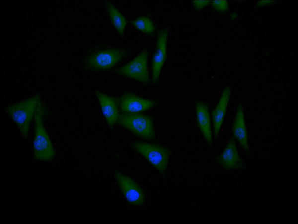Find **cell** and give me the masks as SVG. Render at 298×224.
Returning <instances> with one entry per match:
<instances>
[{"label": "cell", "instance_id": "obj_1", "mask_svg": "<svg viewBox=\"0 0 298 224\" xmlns=\"http://www.w3.org/2000/svg\"><path fill=\"white\" fill-rule=\"evenodd\" d=\"M127 53L126 49L120 47L94 48L83 59L82 67L91 72L107 71L116 66Z\"/></svg>", "mask_w": 298, "mask_h": 224}, {"label": "cell", "instance_id": "obj_2", "mask_svg": "<svg viewBox=\"0 0 298 224\" xmlns=\"http://www.w3.org/2000/svg\"><path fill=\"white\" fill-rule=\"evenodd\" d=\"M40 103V96L36 95L12 104L6 109L24 138L28 136L31 122Z\"/></svg>", "mask_w": 298, "mask_h": 224}, {"label": "cell", "instance_id": "obj_3", "mask_svg": "<svg viewBox=\"0 0 298 224\" xmlns=\"http://www.w3.org/2000/svg\"><path fill=\"white\" fill-rule=\"evenodd\" d=\"M43 112L40 103L34 116V156L38 160L50 161L55 156V150L43 124Z\"/></svg>", "mask_w": 298, "mask_h": 224}, {"label": "cell", "instance_id": "obj_4", "mask_svg": "<svg viewBox=\"0 0 298 224\" xmlns=\"http://www.w3.org/2000/svg\"><path fill=\"white\" fill-rule=\"evenodd\" d=\"M132 147L142 155L162 175L166 174L170 151L166 147L155 143L134 141Z\"/></svg>", "mask_w": 298, "mask_h": 224}, {"label": "cell", "instance_id": "obj_5", "mask_svg": "<svg viewBox=\"0 0 298 224\" xmlns=\"http://www.w3.org/2000/svg\"><path fill=\"white\" fill-rule=\"evenodd\" d=\"M138 137L144 139L155 138L151 117L140 113H121L117 122Z\"/></svg>", "mask_w": 298, "mask_h": 224}, {"label": "cell", "instance_id": "obj_6", "mask_svg": "<svg viewBox=\"0 0 298 224\" xmlns=\"http://www.w3.org/2000/svg\"><path fill=\"white\" fill-rule=\"evenodd\" d=\"M148 51L142 50L130 62L115 70L120 76L133 79L140 83L148 84L150 81L148 66Z\"/></svg>", "mask_w": 298, "mask_h": 224}, {"label": "cell", "instance_id": "obj_7", "mask_svg": "<svg viewBox=\"0 0 298 224\" xmlns=\"http://www.w3.org/2000/svg\"><path fill=\"white\" fill-rule=\"evenodd\" d=\"M114 176L122 192L130 204L139 206L145 203V194L136 182L117 170L114 172Z\"/></svg>", "mask_w": 298, "mask_h": 224}, {"label": "cell", "instance_id": "obj_8", "mask_svg": "<svg viewBox=\"0 0 298 224\" xmlns=\"http://www.w3.org/2000/svg\"><path fill=\"white\" fill-rule=\"evenodd\" d=\"M117 100L122 113H140L154 107L156 104L152 100L141 97L131 92L124 93Z\"/></svg>", "mask_w": 298, "mask_h": 224}, {"label": "cell", "instance_id": "obj_9", "mask_svg": "<svg viewBox=\"0 0 298 224\" xmlns=\"http://www.w3.org/2000/svg\"><path fill=\"white\" fill-rule=\"evenodd\" d=\"M167 36V28H163L159 31L151 64L152 80L154 84L158 83L162 67L166 60Z\"/></svg>", "mask_w": 298, "mask_h": 224}, {"label": "cell", "instance_id": "obj_10", "mask_svg": "<svg viewBox=\"0 0 298 224\" xmlns=\"http://www.w3.org/2000/svg\"><path fill=\"white\" fill-rule=\"evenodd\" d=\"M219 164L225 169L235 170L245 168V164L239 156L234 138L228 141L225 148L218 156Z\"/></svg>", "mask_w": 298, "mask_h": 224}, {"label": "cell", "instance_id": "obj_11", "mask_svg": "<svg viewBox=\"0 0 298 224\" xmlns=\"http://www.w3.org/2000/svg\"><path fill=\"white\" fill-rule=\"evenodd\" d=\"M96 96L109 127L113 128L121 113L117 98L99 91L96 92Z\"/></svg>", "mask_w": 298, "mask_h": 224}, {"label": "cell", "instance_id": "obj_12", "mask_svg": "<svg viewBox=\"0 0 298 224\" xmlns=\"http://www.w3.org/2000/svg\"><path fill=\"white\" fill-rule=\"evenodd\" d=\"M230 94L231 89L230 87H225L222 92L217 106L212 112L215 138L217 137L220 127L225 117L227 105L230 98Z\"/></svg>", "mask_w": 298, "mask_h": 224}, {"label": "cell", "instance_id": "obj_13", "mask_svg": "<svg viewBox=\"0 0 298 224\" xmlns=\"http://www.w3.org/2000/svg\"><path fill=\"white\" fill-rule=\"evenodd\" d=\"M195 109L198 126L207 143L211 144L212 139L208 106L205 102L198 100L195 103Z\"/></svg>", "mask_w": 298, "mask_h": 224}, {"label": "cell", "instance_id": "obj_14", "mask_svg": "<svg viewBox=\"0 0 298 224\" xmlns=\"http://www.w3.org/2000/svg\"><path fill=\"white\" fill-rule=\"evenodd\" d=\"M232 131L234 136L237 139L243 149L248 151L249 145L243 106L242 103H239L237 107L236 115L232 124Z\"/></svg>", "mask_w": 298, "mask_h": 224}, {"label": "cell", "instance_id": "obj_15", "mask_svg": "<svg viewBox=\"0 0 298 224\" xmlns=\"http://www.w3.org/2000/svg\"><path fill=\"white\" fill-rule=\"evenodd\" d=\"M104 3L106 10L113 26L119 35L123 36L127 25V20L125 17L110 1H105Z\"/></svg>", "mask_w": 298, "mask_h": 224}, {"label": "cell", "instance_id": "obj_16", "mask_svg": "<svg viewBox=\"0 0 298 224\" xmlns=\"http://www.w3.org/2000/svg\"><path fill=\"white\" fill-rule=\"evenodd\" d=\"M131 23L136 29L146 34H151L155 30L153 21L147 16H142L137 17L133 20Z\"/></svg>", "mask_w": 298, "mask_h": 224}, {"label": "cell", "instance_id": "obj_17", "mask_svg": "<svg viewBox=\"0 0 298 224\" xmlns=\"http://www.w3.org/2000/svg\"><path fill=\"white\" fill-rule=\"evenodd\" d=\"M212 6L218 11H225L228 9V3L226 0H214Z\"/></svg>", "mask_w": 298, "mask_h": 224}, {"label": "cell", "instance_id": "obj_18", "mask_svg": "<svg viewBox=\"0 0 298 224\" xmlns=\"http://www.w3.org/2000/svg\"><path fill=\"white\" fill-rule=\"evenodd\" d=\"M210 2L208 0H194L193 3L197 9H200L207 6Z\"/></svg>", "mask_w": 298, "mask_h": 224}, {"label": "cell", "instance_id": "obj_19", "mask_svg": "<svg viewBox=\"0 0 298 224\" xmlns=\"http://www.w3.org/2000/svg\"><path fill=\"white\" fill-rule=\"evenodd\" d=\"M273 1H271V0H261L260 1H259L257 3V6H261L263 5H266L267 4H269L271 3H273Z\"/></svg>", "mask_w": 298, "mask_h": 224}]
</instances>
